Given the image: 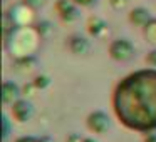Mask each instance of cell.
I'll list each match as a JSON object with an SVG mask.
<instances>
[{
	"label": "cell",
	"instance_id": "6da1fadb",
	"mask_svg": "<svg viewBox=\"0 0 156 142\" xmlns=\"http://www.w3.org/2000/svg\"><path fill=\"white\" fill-rule=\"evenodd\" d=\"M111 105L124 127L138 132L156 129V69L126 75L112 90Z\"/></svg>",
	"mask_w": 156,
	"mask_h": 142
},
{
	"label": "cell",
	"instance_id": "7a4b0ae2",
	"mask_svg": "<svg viewBox=\"0 0 156 142\" xmlns=\"http://www.w3.org/2000/svg\"><path fill=\"white\" fill-rule=\"evenodd\" d=\"M109 57L116 62H128L134 57V45L128 39H116L109 44Z\"/></svg>",
	"mask_w": 156,
	"mask_h": 142
},
{
	"label": "cell",
	"instance_id": "3957f363",
	"mask_svg": "<svg viewBox=\"0 0 156 142\" xmlns=\"http://www.w3.org/2000/svg\"><path fill=\"white\" fill-rule=\"evenodd\" d=\"M86 124H87V129L94 134H104L108 132V129L111 127V122H109V117L101 110H94L87 115L86 119Z\"/></svg>",
	"mask_w": 156,
	"mask_h": 142
},
{
	"label": "cell",
	"instance_id": "277c9868",
	"mask_svg": "<svg viewBox=\"0 0 156 142\" xmlns=\"http://www.w3.org/2000/svg\"><path fill=\"white\" fill-rule=\"evenodd\" d=\"M7 14L10 15V19L15 22L17 27H29L32 19H34L32 8L25 4H19V5H15V7H12Z\"/></svg>",
	"mask_w": 156,
	"mask_h": 142
},
{
	"label": "cell",
	"instance_id": "5b68a950",
	"mask_svg": "<svg viewBox=\"0 0 156 142\" xmlns=\"http://www.w3.org/2000/svg\"><path fill=\"white\" fill-rule=\"evenodd\" d=\"M55 10H57L61 20L64 22H74L79 19V10H77V5L72 4L71 0H57L55 2Z\"/></svg>",
	"mask_w": 156,
	"mask_h": 142
},
{
	"label": "cell",
	"instance_id": "8992f818",
	"mask_svg": "<svg viewBox=\"0 0 156 142\" xmlns=\"http://www.w3.org/2000/svg\"><path fill=\"white\" fill-rule=\"evenodd\" d=\"M32 114H34L32 104L29 100H25V99H20V100H17L14 105H12V115H14V119L19 120V122L30 120Z\"/></svg>",
	"mask_w": 156,
	"mask_h": 142
},
{
	"label": "cell",
	"instance_id": "52a82bcc",
	"mask_svg": "<svg viewBox=\"0 0 156 142\" xmlns=\"http://www.w3.org/2000/svg\"><path fill=\"white\" fill-rule=\"evenodd\" d=\"M20 95H22V90L17 84L9 80L4 82V85H2V100H4V104L14 105L17 100H20Z\"/></svg>",
	"mask_w": 156,
	"mask_h": 142
},
{
	"label": "cell",
	"instance_id": "ba28073f",
	"mask_svg": "<svg viewBox=\"0 0 156 142\" xmlns=\"http://www.w3.org/2000/svg\"><path fill=\"white\" fill-rule=\"evenodd\" d=\"M87 32L92 35V37L101 39V37H104V35L109 32V29H108V24H106L102 19L89 17V20H87Z\"/></svg>",
	"mask_w": 156,
	"mask_h": 142
},
{
	"label": "cell",
	"instance_id": "9c48e42d",
	"mask_svg": "<svg viewBox=\"0 0 156 142\" xmlns=\"http://www.w3.org/2000/svg\"><path fill=\"white\" fill-rule=\"evenodd\" d=\"M149 20H151V15H149V10L144 7H136L129 12V22L136 27H144Z\"/></svg>",
	"mask_w": 156,
	"mask_h": 142
},
{
	"label": "cell",
	"instance_id": "30bf717a",
	"mask_svg": "<svg viewBox=\"0 0 156 142\" xmlns=\"http://www.w3.org/2000/svg\"><path fill=\"white\" fill-rule=\"evenodd\" d=\"M67 45H69V50H71L72 54H87L89 49H91L89 42L86 40L84 37H81V35H72V37L69 39Z\"/></svg>",
	"mask_w": 156,
	"mask_h": 142
},
{
	"label": "cell",
	"instance_id": "8fae6325",
	"mask_svg": "<svg viewBox=\"0 0 156 142\" xmlns=\"http://www.w3.org/2000/svg\"><path fill=\"white\" fill-rule=\"evenodd\" d=\"M143 35H144L148 44L156 45V19H151V20L143 27Z\"/></svg>",
	"mask_w": 156,
	"mask_h": 142
},
{
	"label": "cell",
	"instance_id": "7c38bea8",
	"mask_svg": "<svg viewBox=\"0 0 156 142\" xmlns=\"http://www.w3.org/2000/svg\"><path fill=\"white\" fill-rule=\"evenodd\" d=\"M32 84L37 87V90H44V89H47L49 85H51V79H49L47 75H37Z\"/></svg>",
	"mask_w": 156,
	"mask_h": 142
},
{
	"label": "cell",
	"instance_id": "4fadbf2b",
	"mask_svg": "<svg viewBox=\"0 0 156 142\" xmlns=\"http://www.w3.org/2000/svg\"><path fill=\"white\" fill-rule=\"evenodd\" d=\"M35 30L39 32V35H41V39H42V37H45V35L51 34L52 29H51V24H49V22H41V24L35 27Z\"/></svg>",
	"mask_w": 156,
	"mask_h": 142
},
{
	"label": "cell",
	"instance_id": "5bb4252c",
	"mask_svg": "<svg viewBox=\"0 0 156 142\" xmlns=\"http://www.w3.org/2000/svg\"><path fill=\"white\" fill-rule=\"evenodd\" d=\"M22 4L29 5V7L32 8V10H35V8L44 7V5L47 4V0H22Z\"/></svg>",
	"mask_w": 156,
	"mask_h": 142
},
{
	"label": "cell",
	"instance_id": "9a60e30c",
	"mask_svg": "<svg viewBox=\"0 0 156 142\" xmlns=\"http://www.w3.org/2000/svg\"><path fill=\"white\" fill-rule=\"evenodd\" d=\"M129 4V0H109V5H111L114 10H122L126 8Z\"/></svg>",
	"mask_w": 156,
	"mask_h": 142
},
{
	"label": "cell",
	"instance_id": "2e32d148",
	"mask_svg": "<svg viewBox=\"0 0 156 142\" xmlns=\"http://www.w3.org/2000/svg\"><path fill=\"white\" fill-rule=\"evenodd\" d=\"M144 60H146V64H148L149 67L156 69V49H154V50H151L148 55H146V59H144Z\"/></svg>",
	"mask_w": 156,
	"mask_h": 142
},
{
	"label": "cell",
	"instance_id": "e0dca14e",
	"mask_svg": "<svg viewBox=\"0 0 156 142\" xmlns=\"http://www.w3.org/2000/svg\"><path fill=\"white\" fill-rule=\"evenodd\" d=\"M72 4H76L77 7H89L96 2V0H71Z\"/></svg>",
	"mask_w": 156,
	"mask_h": 142
},
{
	"label": "cell",
	"instance_id": "ac0fdd59",
	"mask_svg": "<svg viewBox=\"0 0 156 142\" xmlns=\"http://www.w3.org/2000/svg\"><path fill=\"white\" fill-rule=\"evenodd\" d=\"M15 142H44V139H39V137H30V135H29V137H19L17 140Z\"/></svg>",
	"mask_w": 156,
	"mask_h": 142
},
{
	"label": "cell",
	"instance_id": "d6986e66",
	"mask_svg": "<svg viewBox=\"0 0 156 142\" xmlns=\"http://www.w3.org/2000/svg\"><path fill=\"white\" fill-rule=\"evenodd\" d=\"M34 90H37V87H35L34 84H27V85H24V90L22 92H24V95H29V97H30V95H34L32 94Z\"/></svg>",
	"mask_w": 156,
	"mask_h": 142
},
{
	"label": "cell",
	"instance_id": "ffe728a7",
	"mask_svg": "<svg viewBox=\"0 0 156 142\" xmlns=\"http://www.w3.org/2000/svg\"><path fill=\"white\" fill-rule=\"evenodd\" d=\"M66 142H82V139H81V135H77V134H71Z\"/></svg>",
	"mask_w": 156,
	"mask_h": 142
},
{
	"label": "cell",
	"instance_id": "44dd1931",
	"mask_svg": "<svg viewBox=\"0 0 156 142\" xmlns=\"http://www.w3.org/2000/svg\"><path fill=\"white\" fill-rule=\"evenodd\" d=\"M143 142H156V134H148V135H144Z\"/></svg>",
	"mask_w": 156,
	"mask_h": 142
},
{
	"label": "cell",
	"instance_id": "7402d4cb",
	"mask_svg": "<svg viewBox=\"0 0 156 142\" xmlns=\"http://www.w3.org/2000/svg\"><path fill=\"white\" fill-rule=\"evenodd\" d=\"M9 135V120L7 117H4V139H7Z\"/></svg>",
	"mask_w": 156,
	"mask_h": 142
},
{
	"label": "cell",
	"instance_id": "603a6c76",
	"mask_svg": "<svg viewBox=\"0 0 156 142\" xmlns=\"http://www.w3.org/2000/svg\"><path fill=\"white\" fill-rule=\"evenodd\" d=\"M82 142H96V140H94V139H89L87 137V139H82Z\"/></svg>",
	"mask_w": 156,
	"mask_h": 142
}]
</instances>
